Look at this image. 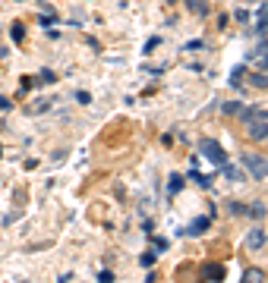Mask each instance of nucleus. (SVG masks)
I'll list each match as a JSON object with an SVG mask.
<instances>
[{
    "label": "nucleus",
    "mask_w": 268,
    "mask_h": 283,
    "mask_svg": "<svg viewBox=\"0 0 268 283\" xmlns=\"http://www.w3.org/2000/svg\"><path fill=\"white\" fill-rule=\"evenodd\" d=\"M221 277V267L218 264H208V280H218Z\"/></svg>",
    "instance_id": "nucleus-13"
},
{
    "label": "nucleus",
    "mask_w": 268,
    "mask_h": 283,
    "mask_svg": "<svg viewBox=\"0 0 268 283\" xmlns=\"http://www.w3.org/2000/svg\"><path fill=\"white\" fill-rule=\"evenodd\" d=\"M190 10H196V13H208V4H205V0H190Z\"/></svg>",
    "instance_id": "nucleus-10"
},
{
    "label": "nucleus",
    "mask_w": 268,
    "mask_h": 283,
    "mask_svg": "<svg viewBox=\"0 0 268 283\" xmlns=\"http://www.w3.org/2000/svg\"><path fill=\"white\" fill-rule=\"evenodd\" d=\"M234 16H237L240 22H249V13H246V10H237V13H234Z\"/></svg>",
    "instance_id": "nucleus-16"
},
{
    "label": "nucleus",
    "mask_w": 268,
    "mask_h": 283,
    "mask_svg": "<svg viewBox=\"0 0 268 283\" xmlns=\"http://www.w3.org/2000/svg\"><path fill=\"white\" fill-rule=\"evenodd\" d=\"M249 135L252 138H268V126L259 123V120H249Z\"/></svg>",
    "instance_id": "nucleus-5"
},
{
    "label": "nucleus",
    "mask_w": 268,
    "mask_h": 283,
    "mask_svg": "<svg viewBox=\"0 0 268 283\" xmlns=\"http://www.w3.org/2000/svg\"><path fill=\"white\" fill-rule=\"evenodd\" d=\"M249 60L262 63V69H268V51H265V47H259V51H252V54H249Z\"/></svg>",
    "instance_id": "nucleus-8"
},
{
    "label": "nucleus",
    "mask_w": 268,
    "mask_h": 283,
    "mask_svg": "<svg viewBox=\"0 0 268 283\" xmlns=\"http://www.w3.org/2000/svg\"><path fill=\"white\" fill-rule=\"evenodd\" d=\"M57 16H54V10H44V16H41V22H44V26H48V22H54Z\"/></svg>",
    "instance_id": "nucleus-14"
},
{
    "label": "nucleus",
    "mask_w": 268,
    "mask_h": 283,
    "mask_svg": "<svg viewBox=\"0 0 268 283\" xmlns=\"http://www.w3.org/2000/svg\"><path fill=\"white\" fill-rule=\"evenodd\" d=\"M221 110H224L227 116H237V113H243V110H246V107H243V104H240V101H227V104H224V107H221Z\"/></svg>",
    "instance_id": "nucleus-7"
},
{
    "label": "nucleus",
    "mask_w": 268,
    "mask_h": 283,
    "mask_svg": "<svg viewBox=\"0 0 268 283\" xmlns=\"http://www.w3.org/2000/svg\"><path fill=\"white\" fill-rule=\"evenodd\" d=\"M262 245H265V230H259V227L249 230V236H246V249H249V252H259Z\"/></svg>",
    "instance_id": "nucleus-3"
},
{
    "label": "nucleus",
    "mask_w": 268,
    "mask_h": 283,
    "mask_svg": "<svg viewBox=\"0 0 268 283\" xmlns=\"http://www.w3.org/2000/svg\"><path fill=\"white\" fill-rule=\"evenodd\" d=\"M249 211H252V217H262V214H265V208H262V205H252Z\"/></svg>",
    "instance_id": "nucleus-15"
},
{
    "label": "nucleus",
    "mask_w": 268,
    "mask_h": 283,
    "mask_svg": "<svg viewBox=\"0 0 268 283\" xmlns=\"http://www.w3.org/2000/svg\"><path fill=\"white\" fill-rule=\"evenodd\" d=\"M199 151H202V155H205L208 161H212V164H224V151H221V145H218V142H212V138H202V142H199Z\"/></svg>",
    "instance_id": "nucleus-2"
},
{
    "label": "nucleus",
    "mask_w": 268,
    "mask_h": 283,
    "mask_svg": "<svg viewBox=\"0 0 268 283\" xmlns=\"http://www.w3.org/2000/svg\"><path fill=\"white\" fill-rule=\"evenodd\" d=\"M262 47H265V51H268V41H262Z\"/></svg>",
    "instance_id": "nucleus-18"
},
{
    "label": "nucleus",
    "mask_w": 268,
    "mask_h": 283,
    "mask_svg": "<svg viewBox=\"0 0 268 283\" xmlns=\"http://www.w3.org/2000/svg\"><path fill=\"white\" fill-rule=\"evenodd\" d=\"M252 85H259V88H268V76H249Z\"/></svg>",
    "instance_id": "nucleus-11"
},
{
    "label": "nucleus",
    "mask_w": 268,
    "mask_h": 283,
    "mask_svg": "<svg viewBox=\"0 0 268 283\" xmlns=\"http://www.w3.org/2000/svg\"><path fill=\"white\" fill-rule=\"evenodd\" d=\"M22 35H26V32H22V26H13V38L16 41H22Z\"/></svg>",
    "instance_id": "nucleus-17"
},
{
    "label": "nucleus",
    "mask_w": 268,
    "mask_h": 283,
    "mask_svg": "<svg viewBox=\"0 0 268 283\" xmlns=\"http://www.w3.org/2000/svg\"><path fill=\"white\" fill-rule=\"evenodd\" d=\"M243 167H246V173L255 176V180H268V158L255 155V151H246V155H243Z\"/></svg>",
    "instance_id": "nucleus-1"
},
{
    "label": "nucleus",
    "mask_w": 268,
    "mask_h": 283,
    "mask_svg": "<svg viewBox=\"0 0 268 283\" xmlns=\"http://www.w3.org/2000/svg\"><path fill=\"white\" fill-rule=\"evenodd\" d=\"M243 120H259V123H265L268 120V107H246V110H243Z\"/></svg>",
    "instance_id": "nucleus-4"
},
{
    "label": "nucleus",
    "mask_w": 268,
    "mask_h": 283,
    "mask_svg": "<svg viewBox=\"0 0 268 283\" xmlns=\"http://www.w3.org/2000/svg\"><path fill=\"white\" fill-rule=\"evenodd\" d=\"M202 230H208V220H196L190 227V233H202Z\"/></svg>",
    "instance_id": "nucleus-12"
},
{
    "label": "nucleus",
    "mask_w": 268,
    "mask_h": 283,
    "mask_svg": "<svg viewBox=\"0 0 268 283\" xmlns=\"http://www.w3.org/2000/svg\"><path fill=\"white\" fill-rule=\"evenodd\" d=\"M167 189H170V195H177L180 189H183V176H170V183H167Z\"/></svg>",
    "instance_id": "nucleus-9"
},
{
    "label": "nucleus",
    "mask_w": 268,
    "mask_h": 283,
    "mask_svg": "<svg viewBox=\"0 0 268 283\" xmlns=\"http://www.w3.org/2000/svg\"><path fill=\"white\" fill-rule=\"evenodd\" d=\"M243 283H265V277H262L259 267H249L246 274H243Z\"/></svg>",
    "instance_id": "nucleus-6"
}]
</instances>
